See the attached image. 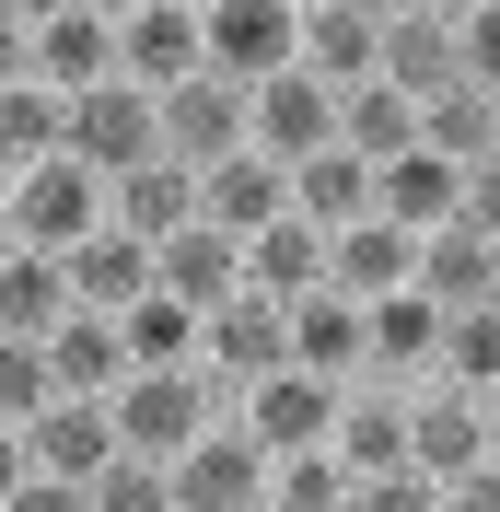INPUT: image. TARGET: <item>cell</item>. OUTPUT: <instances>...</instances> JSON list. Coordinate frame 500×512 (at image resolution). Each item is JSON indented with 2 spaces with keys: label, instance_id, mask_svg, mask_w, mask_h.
I'll return each mask as SVG.
<instances>
[{
  "label": "cell",
  "instance_id": "6da1fadb",
  "mask_svg": "<svg viewBox=\"0 0 500 512\" xmlns=\"http://www.w3.org/2000/svg\"><path fill=\"white\" fill-rule=\"evenodd\" d=\"M117 454H140V466H175L187 443H210L221 419H233V396H221L210 373H128V396L117 408Z\"/></svg>",
  "mask_w": 500,
  "mask_h": 512
},
{
  "label": "cell",
  "instance_id": "7a4b0ae2",
  "mask_svg": "<svg viewBox=\"0 0 500 512\" xmlns=\"http://www.w3.org/2000/svg\"><path fill=\"white\" fill-rule=\"evenodd\" d=\"M198 59H210V82H233V94L303 70V0H198Z\"/></svg>",
  "mask_w": 500,
  "mask_h": 512
},
{
  "label": "cell",
  "instance_id": "3957f363",
  "mask_svg": "<svg viewBox=\"0 0 500 512\" xmlns=\"http://www.w3.org/2000/svg\"><path fill=\"white\" fill-rule=\"evenodd\" d=\"M0 222H12L24 256H59V268H70V256L105 233V175H82V163L59 152V163H35V175L0 187Z\"/></svg>",
  "mask_w": 500,
  "mask_h": 512
},
{
  "label": "cell",
  "instance_id": "277c9868",
  "mask_svg": "<svg viewBox=\"0 0 500 512\" xmlns=\"http://www.w3.org/2000/svg\"><path fill=\"white\" fill-rule=\"evenodd\" d=\"M245 152H256V163H280V175H303L314 152H338V94H326L314 70L256 82V94H245Z\"/></svg>",
  "mask_w": 500,
  "mask_h": 512
},
{
  "label": "cell",
  "instance_id": "5b68a950",
  "mask_svg": "<svg viewBox=\"0 0 500 512\" xmlns=\"http://www.w3.org/2000/svg\"><path fill=\"white\" fill-rule=\"evenodd\" d=\"M35 82L59 105L105 94L117 82V12L105 0H35Z\"/></svg>",
  "mask_w": 500,
  "mask_h": 512
},
{
  "label": "cell",
  "instance_id": "8992f818",
  "mask_svg": "<svg viewBox=\"0 0 500 512\" xmlns=\"http://www.w3.org/2000/svg\"><path fill=\"white\" fill-rule=\"evenodd\" d=\"M198 70H210V59H198V0H128V12H117V82H128V94H175V82H198Z\"/></svg>",
  "mask_w": 500,
  "mask_h": 512
},
{
  "label": "cell",
  "instance_id": "52a82bcc",
  "mask_svg": "<svg viewBox=\"0 0 500 512\" xmlns=\"http://www.w3.org/2000/svg\"><path fill=\"white\" fill-rule=\"evenodd\" d=\"M70 163L82 175H140V163H163V105L152 94H128V82H105V94H82L70 105Z\"/></svg>",
  "mask_w": 500,
  "mask_h": 512
},
{
  "label": "cell",
  "instance_id": "ba28073f",
  "mask_svg": "<svg viewBox=\"0 0 500 512\" xmlns=\"http://www.w3.org/2000/svg\"><path fill=\"white\" fill-rule=\"evenodd\" d=\"M198 373H210L221 396H245V384L291 373V315H280V303H256V291H233V303L198 326Z\"/></svg>",
  "mask_w": 500,
  "mask_h": 512
},
{
  "label": "cell",
  "instance_id": "9c48e42d",
  "mask_svg": "<svg viewBox=\"0 0 500 512\" xmlns=\"http://www.w3.org/2000/svg\"><path fill=\"white\" fill-rule=\"evenodd\" d=\"M477 466H489V408L454 396V384H419V396H407V478L454 489V478H477Z\"/></svg>",
  "mask_w": 500,
  "mask_h": 512
},
{
  "label": "cell",
  "instance_id": "30bf717a",
  "mask_svg": "<svg viewBox=\"0 0 500 512\" xmlns=\"http://www.w3.org/2000/svg\"><path fill=\"white\" fill-rule=\"evenodd\" d=\"M233 431H245L268 466H280V454H314L326 431H338V384H314V373H268V384H245V396H233Z\"/></svg>",
  "mask_w": 500,
  "mask_h": 512
},
{
  "label": "cell",
  "instance_id": "8fae6325",
  "mask_svg": "<svg viewBox=\"0 0 500 512\" xmlns=\"http://www.w3.org/2000/svg\"><path fill=\"white\" fill-rule=\"evenodd\" d=\"M163 478H175V512H268V454H256L233 419H221L210 443H187Z\"/></svg>",
  "mask_w": 500,
  "mask_h": 512
},
{
  "label": "cell",
  "instance_id": "7c38bea8",
  "mask_svg": "<svg viewBox=\"0 0 500 512\" xmlns=\"http://www.w3.org/2000/svg\"><path fill=\"white\" fill-rule=\"evenodd\" d=\"M373 82H396L407 105H431L466 82V59H454V12H431V0H384V70Z\"/></svg>",
  "mask_w": 500,
  "mask_h": 512
},
{
  "label": "cell",
  "instance_id": "4fadbf2b",
  "mask_svg": "<svg viewBox=\"0 0 500 512\" xmlns=\"http://www.w3.org/2000/svg\"><path fill=\"white\" fill-rule=\"evenodd\" d=\"M303 70L326 94H361L384 70V0H303Z\"/></svg>",
  "mask_w": 500,
  "mask_h": 512
},
{
  "label": "cell",
  "instance_id": "5bb4252c",
  "mask_svg": "<svg viewBox=\"0 0 500 512\" xmlns=\"http://www.w3.org/2000/svg\"><path fill=\"white\" fill-rule=\"evenodd\" d=\"M233 152H245V94H233V82H210V70H198V82H175V94H163V163L210 175V163H233Z\"/></svg>",
  "mask_w": 500,
  "mask_h": 512
},
{
  "label": "cell",
  "instance_id": "9a60e30c",
  "mask_svg": "<svg viewBox=\"0 0 500 512\" xmlns=\"http://www.w3.org/2000/svg\"><path fill=\"white\" fill-rule=\"evenodd\" d=\"M198 222L233 233V245H256L268 222H291V175H280V163H256V152L210 163V175H198Z\"/></svg>",
  "mask_w": 500,
  "mask_h": 512
},
{
  "label": "cell",
  "instance_id": "2e32d148",
  "mask_svg": "<svg viewBox=\"0 0 500 512\" xmlns=\"http://www.w3.org/2000/svg\"><path fill=\"white\" fill-rule=\"evenodd\" d=\"M24 466H35V478H59V489H94L105 466H117V419L82 408V396H59V408L24 431Z\"/></svg>",
  "mask_w": 500,
  "mask_h": 512
},
{
  "label": "cell",
  "instance_id": "e0dca14e",
  "mask_svg": "<svg viewBox=\"0 0 500 512\" xmlns=\"http://www.w3.org/2000/svg\"><path fill=\"white\" fill-rule=\"evenodd\" d=\"M105 222L128 233V245H175V233H198V175L187 163H140V175H117V187H105Z\"/></svg>",
  "mask_w": 500,
  "mask_h": 512
},
{
  "label": "cell",
  "instance_id": "ac0fdd59",
  "mask_svg": "<svg viewBox=\"0 0 500 512\" xmlns=\"http://www.w3.org/2000/svg\"><path fill=\"white\" fill-rule=\"evenodd\" d=\"M152 291H163V303H187V315L210 326L221 303L245 291V245H233V233H210V222H198V233H175V245L152 256Z\"/></svg>",
  "mask_w": 500,
  "mask_h": 512
},
{
  "label": "cell",
  "instance_id": "d6986e66",
  "mask_svg": "<svg viewBox=\"0 0 500 512\" xmlns=\"http://www.w3.org/2000/svg\"><path fill=\"white\" fill-rule=\"evenodd\" d=\"M419 303L431 315H477V303H500V245H477L466 222H442V233H419Z\"/></svg>",
  "mask_w": 500,
  "mask_h": 512
},
{
  "label": "cell",
  "instance_id": "ffe728a7",
  "mask_svg": "<svg viewBox=\"0 0 500 512\" xmlns=\"http://www.w3.org/2000/svg\"><path fill=\"white\" fill-rule=\"evenodd\" d=\"M407 280H419V245H407L396 222H349V233H326V291H338V303H396Z\"/></svg>",
  "mask_w": 500,
  "mask_h": 512
},
{
  "label": "cell",
  "instance_id": "44dd1931",
  "mask_svg": "<svg viewBox=\"0 0 500 512\" xmlns=\"http://www.w3.org/2000/svg\"><path fill=\"white\" fill-rule=\"evenodd\" d=\"M47 384L82 396V408H117V396H128V338H117V315H82V303H70V326L47 338Z\"/></svg>",
  "mask_w": 500,
  "mask_h": 512
},
{
  "label": "cell",
  "instance_id": "7402d4cb",
  "mask_svg": "<svg viewBox=\"0 0 500 512\" xmlns=\"http://www.w3.org/2000/svg\"><path fill=\"white\" fill-rule=\"evenodd\" d=\"M326 454H338L349 478H396V466H407V396H396V384H349Z\"/></svg>",
  "mask_w": 500,
  "mask_h": 512
},
{
  "label": "cell",
  "instance_id": "603a6c76",
  "mask_svg": "<svg viewBox=\"0 0 500 512\" xmlns=\"http://www.w3.org/2000/svg\"><path fill=\"white\" fill-rule=\"evenodd\" d=\"M454 210H466V175H454V163H431V152H407V163H384V175H373V222H396L407 245H419V233H442Z\"/></svg>",
  "mask_w": 500,
  "mask_h": 512
},
{
  "label": "cell",
  "instance_id": "cb8c5ba5",
  "mask_svg": "<svg viewBox=\"0 0 500 512\" xmlns=\"http://www.w3.org/2000/svg\"><path fill=\"white\" fill-rule=\"evenodd\" d=\"M245 291H256V303H280V315L314 303V291H326V233H314V222H268V233L245 245Z\"/></svg>",
  "mask_w": 500,
  "mask_h": 512
},
{
  "label": "cell",
  "instance_id": "d4e9b609",
  "mask_svg": "<svg viewBox=\"0 0 500 512\" xmlns=\"http://www.w3.org/2000/svg\"><path fill=\"white\" fill-rule=\"evenodd\" d=\"M70 326V268L59 256H0V338H24V350H47V338H59Z\"/></svg>",
  "mask_w": 500,
  "mask_h": 512
},
{
  "label": "cell",
  "instance_id": "484cf974",
  "mask_svg": "<svg viewBox=\"0 0 500 512\" xmlns=\"http://www.w3.org/2000/svg\"><path fill=\"white\" fill-rule=\"evenodd\" d=\"M291 373L314 384H361V303H338V291H314V303H291Z\"/></svg>",
  "mask_w": 500,
  "mask_h": 512
},
{
  "label": "cell",
  "instance_id": "4316f807",
  "mask_svg": "<svg viewBox=\"0 0 500 512\" xmlns=\"http://www.w3.org/2000/svg\"><path fill=\"white\" fill-rule=\"evenodd\" d=\"M338 152H349V163H373V175H384V163H407V152H419V105H407L396 82L338 94Z\"/></svg>",
  "mask_w": 500,
  "mask_h": 512
},
{
  "label": "cell",
  "instance_id": "83f0119b",
  "mask_svg": "<svg viewBox=\"0 0 500 512\" xmlns=\"http://www.w3.org/2000/svg\"><path fill=\"white\" fill-rule=\"evenodd\" d=\"M70 303H82V315H128V303H152V245H128V233L105 222L94 245L70 256Z\"/></svg>",
  "mask_w": 500,
  "mask_h": 512
},
{
  "label": "cell",
  "instance_id": "f1b7e54d",
  "mask_svg": "<svg viewBox=\"0 0 500 512\" xmlns=\"http://www.w3.org/2000/svg\"><path fill=\"white\" fill-rule=\"evenodd\" d=\"M59 152H70V105L47 94V82H12V94H0V187L35 175V163H59Z\"/></svg>",
  "mask_w": 500,
  "mask_h": 512
},
{
  "label": "cell",
  "instance_id": "f546056e",
  "mask_svg": "<svg viewBox=\"0 0 500 512\" xmlns=\"http://www.w3.org/2000/svg\"><path fill=\"white\" fill-rule=\"evenodd\" d=\"M291 222H314V233H349V222H373V163H349V152H314L303 175H291Z\"/></svg>",
  "mask_w": 500,
  "mask_h": 512
},
{
  "label": "cell",
  "instance_id": "4dcf8cb0",
  "mask_svg": "<svg viewBox=\"0 0 500 512\" xmlns=\"http://www.w3.org/2000/svg\"><path fill=\"white\" fill-rule=\"evenodd\" d=\"M431 384H454V396L500 408V303H477V315H442V361H431Z\"/></svg>",
  "mask_w": 500,
  "mask_h": 512
},
{
  "label": "cell",
  "instance_id": "1f68e13d",
  "mask_svg": "<svg viewBox=\"0 0 500 512\" xmlns=\"http://www.w3.org/2000/svg\"><path fill=\"white\" fill-rule=\"evenodd\" d=\"M117 338H128V373H198V315L187 303H128L117 315Z\"/></svg>",
  "mask_w": 500,
  "mask_h": 512
},
{
  "label": "cell",
  "instance_id": "d6a6232c",
  "mask_svg": "<svg viewBox=\"0 0 500 512\" xmlns=\"http://www.w3.org/2000/svg\"><path fill=\"white\" fill-rule=\"evenodd\" d=\"M349 489H361V478H349L326 443H314V454H280V466H268V512H349Z\"/></svg>",
  "mask_w": 500,
  "mask_h": 512
},
{
  "label": "cell",
  "instance_id": "836d02e7",
  "mask_svg": "<svg viewBox=\"0 0 500 512\" xmlns=\"http://www.w3.org/2000/svg\"><path fill=\"white\" fill-rule=\"evenodd\" d=\"M47 408H59V384H47V350L0 338V431H35Z\"/></svg>",
  "mask_w": 500,
  "mask_h": 512
},
{
  "label": "cell",
  "instance_id": "e575fe53",
  "mask_svg": "<svg viewBox=\"0 0 500 512\" xmlns=\"http://www.w3.org/2000/svg\"><path fill=\"white\" fill-rule=\"evenodd\" d=\"M454 59H466V94L500 105V0H466L454 12Z\"/></svg>",
  "mask_w": 500,
  "mask_h": 512
},
{
  "label": "cell",
  "instance_id": "d590c367",
  "mask_svg": "<svg viewBox=\"0 0 500 512\" xmlns=\"http://www.w3.org/2000/svg\"><path fill=\"white\" fill-rule=\"evenodd\" d=\"M82 501H94V512H175V478H163V466H140V454H117Z\"/></svg>",
  "mask_w": 500,
  "mask_h": 512
},
{
  "label": "cell",
  "instance_id": "8d00e7d4",
  "mask_svg": "<svg viewBox=\"0 0 500 512\" xmlns=\"http://www.w3.org/2000/svg\"><path fill=\"white\" fill-rule=\"evenodd\" d=\"M349 512H442V489L396 466V478H361V489H349Z\"/></svg>",
  "mask_w": 500,
  "mask_h": 512
},
{
  "label": "cell",
  "instance_id": "74e56055",
  "mask_svg": "<svg viewBox=\"0 0 500 512\" xmlns=\"http://www.w3.org/2000/svg\"><path fill=\"white\" fill-rule=\"evenodd\" d=\"M454 222H466L477 245H500V152H489V163L466 175V210H454Z\"/></svg>",
  "mask_w": 500,
  "mask_h": 512
},
{
  "label": "cell",
  "instance_id": "f35d334b",
  "mask_svg": "<svg viewBox=\"0 0 500 512\" xmlns=\"http://www.w3.org/2000/svg\"><path fill=\"white\" fill-rule=\"evenodd\" d=\"M12 82H35V12L0 0V94H12Z\"/></svg>",
  "mask_w": 500,
  "mask_h": 512
},
{
  "label": "cell",
  "instance_id": "ab89813d",
  "mask_svg": "<svg viewBox=\"0 0 500 512\" xmlns=\"http://www.w3.org/2000/svg\"><path fill=\"white\" fill-rule=\"evenodd\" d=\"M0 512H94V501H82V489H59V478H24Z\"/></svg>",
  "mask_w": 500,
  "mask_h": 512
},
{
  "label": "cell",
  "instance_id": "60d3db41",
  "mask_svg": "<svg viewBox=\"0 0 500 512\" xmlns=\"http://www.w3.org/2000/svg\"><path fill=\"white\" fill-rule=\"evenodd\" d=\"M442 512H500V478H489V466H477V478H454V489H442Z\"/></svg>",
  "mask_w": 500,
  "mask_h": 512
},
{
  "label": "cell",
  "instance_id": "b9f144b4",
  "mask_svg": "<svg viewBox=\"0 0 500 512\" xmlns=\"http://www.w3.org/2000/svg\"><path fill=\"white\" fill-rule=\"evenodd\" d=\"M24 478H35V466H24V431H0V501H12Z\"/></svg>",
  "mask_w": 500,
  "mask_h": 512
},
{
  "label": "cell",
  "instance_id": "7bdbcfd3",
  "mask_svg": "<svg viewBox=\"0 0 500 512\" xmlns=\"http://www.w3.org/2000/svg\"><path fill=\"white\" fill-rule=\"evenodd\" d=\"M489 478H500V408H489Z\"/></svg>",
  "mask_w": 500,
  "mask_h": 512
},
{
  "label": "cell",
  "instance_id": "ee69618b",
  "mask_svg": "<svg viewBox=\"0 0 500 512\" xmlns=\"http://www.w3.org/2000/svg\"><path fill=\"white\" fill-rule=\"evenodd\" d=\"M0 256H12V222H0Z\"/></svg>",
  "mask_w": 500,
  "mask_h": 512
}]
</instances>
